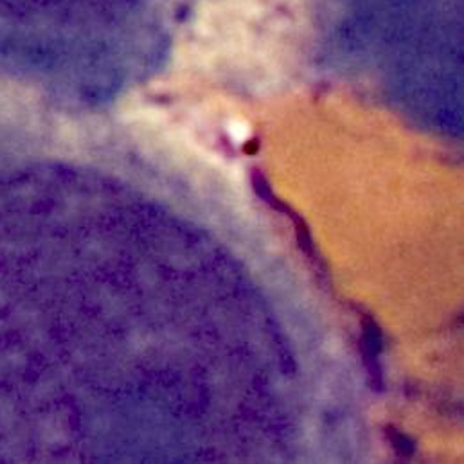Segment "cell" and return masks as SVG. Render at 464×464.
<instances>
[{"mask_svg": "<svg viewBox=\"0 0 464 464\" xmlns=\"http://www.w3.org/2000/svg\"><path fill=\"white\" fill-rule=\"evenodd\" d=\"M362 349H364V358L367 364L371 377L374 378V387L380 391L381 387V372L378 367V353L381 349V335L378 331V326L372 322L369 317L364 319V338H362Z\"/></svg>", "mask_w": 464, "mask_h": 464, "instance_id": "1", "label": "cell"}, {"mask_svg": "<svg viewBox=\"0 0 464 464\" xmlns=\"http://www.w3.org/2000/svg\"><path fill=\"white\" fill-rule=\"evenodd\" d=\"M389 436H391V441H392V444H394V448H396L401 456H408V453H413L414 444H413V441H408V437H405L403 434H400V432H394L392 428H391V432H389Z\"/></svg>", "mask_w": 464, "mask_h": 464, "instance_id": "2", "label": "cell"}]
</instances>
